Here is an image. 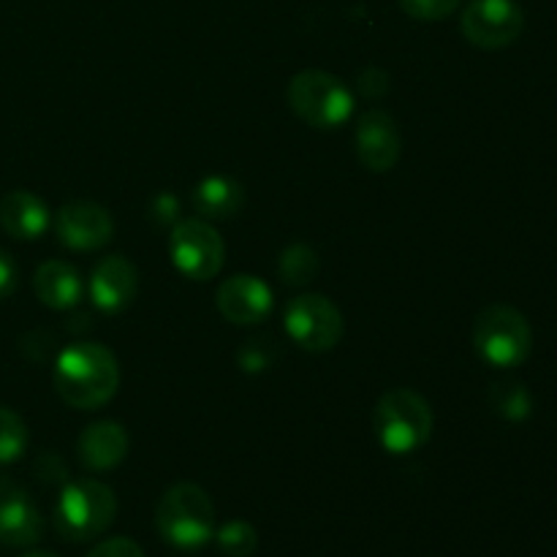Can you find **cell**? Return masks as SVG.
<instances>
[{"mask_svg": "<svg viewBox=\"0 0 557 557\" xmlns=\"http://www.w3.org/2000/svg\"><path fill=\"white\" fill-rule=\"evenodd\" d=\"M54 389L79 411H96L107 406L120 386V364L107 346L98 343H71L54 362Z\"/></svg>", "mask_w": 557, "mask_h": 557, "instance_id": "6da1fadb", "label": "cell"}, {"mask_svg": "<svg viewBox=\"0 0 557 557\" xmlns=\"http://www.w3.org/2000/svg\"><path fill=\"white\" fill-rule=\"evenodd\" d=\"M156 528L174 549L196 553L215 536V506L199 484L180 482L158 500Z\"/></svg>", "mask_w": 557, "mask_h": 557, "instance_id": "7a4b0ae2", "label": "cell"}, {"mask_svg": "<svg viewBox=\"0 0 557 557\" xmlns=\"http://www.w3.org/2000/svg\"><path fill=\"white\" fill-rule=\"evenodd\" d=\"M433 408L419 392L389 389L381 395L373 411V430L379 444L389 455H411L422 449L433 435Z\"/></svg>", "mask_w": 557, "mask_h": 557, "instance_id": "3957f363", "label": "cell"}, {"mask_svg": "<svg viewBox=\"0 0 557 557\" xmlns=\"http://www.w3.org/2000/svg\"><path fill=\"white\" fill-rule=\"evenodd\" d=\"M117 517V498L112 487L96 479L69 482L54 506V528L69 542L98 539Z\"/></svg>", "mask_w": 557, "mask_h": 557, "instance_id": "277c9868", "label": "cell"}, {"mask_svg": "<svg viewBox=\"0 0 557 557\" xmlns=\"http://www.w3.org/2000/svg\"><path fill=\"white\" fill-rule=\"evenodd\" d=\"M288 103L294 114L310 128L332 131L348 123L354 114V92L330 71H299L288 85Z\"/></svg>", "mask_w": 557, "mask_h": 557, "instance_id": "5b68a950", "label": "cell"}, {"mask_svg": "<svg viewBox=\"0 0 557 557\" xmlns=\"http://www.w3.org/2000/svg\"><path fill=\"white\" fill-rule=\"evenodd\" d=\"M473 348L493 368H517L531 357L533 330L511 305H490L473 324Z\"/></svg>", "mask_w": 557, "mask_h": 557, "instance_id": "8992f818", "label": "cell"}, {"mask_svg": "<svg viewBox=\"0 0 557 557\" xmlns=\"http://www.w3.org/2000/svg\"><path fill=\"white\" fill-rule=\"evenodd\" d=\"M169 253L174 267L190 281H212L223 270L226 261V245L221 234L212 228L210 221L201 218H185L172 226L169 234Z\"/></svg>", "mask_w": 557, "mask_h": 557, "instance_id": "52a82bcc", "label": "cell"}, {"mask_svg": "<svg viewBox=\"0 0 557 557\" xmlns=\"http://www.w3.org/2000/svg\"><path fill=\"white\" fill-rule=\"evenodd\" d=\"M283 326H286L288 337L310 354L335 348L346 330L341 308L324 294H302V297L292 299L283 313Z\"/></svg>", "mask_w": 557, "mask_h": 557, "instance_id": "ba28073f", "label": "cell"}, {"mask_svg": "<svg viewBox=\"0 0 557 557\" xmlns=\"http://www.w3.org/2000/svg\"><path fill=\"white\" fill-rule=\"evenodd\" d=\"M462 36L479 49H504L520 38L525 27L517 0H471L462 11Z\"/></svg>", "mask_w": 557, "mask_h": 557, "instance_id": "9c48e42d", "label": "cell"}, {"mask_svg": "<svg viewBox=\"0 0 557 557\" xmlns=\"http://www.w3.org/2000/svg\"><path fill=\"white\" fill-rule=\"evenodd\" d=\"M58 239L71 250H98L112 239L114 223L107 207L96 201H71L54 221Z\"/></svg>", "mask_w": 557, "mask_h": 557, "instance_id": "30bf717a", "label": "cell"}, {"mask_svg": "<svg viewBox=\"0 0 557 557\" xmlns=\"http://www.w3.org/2000/svg\"><path fill=\"white\" fill-rule=\"evenodd\" d=\"M357 152L359 161L375 174L395 169L403 152V136L395 117L384 109H370L359 117L357 125Z\"/></svg>", "mask_w": 557, "mask_h": 557, "instance_id": "8fae6325", "label": "cell"}, {"mask_svg": "<svg viewBox=\"0 0 557 557\" xmlns=\"http://www.w3.org/2000/svg\"><path fill=\"white\" fill-rule=\"evenodd\" d=\"M218 310L232 324L250 326L264 321L272 313V288L256 275H232L218 286Z\"/></svg>", "mask_w": 557, "mask_h": 557, "instance_id": "7c38bea8", "label": "cell"}, {"mask_svg": "<svg viewBox=\"0 0 557 557\" xmlns=\"http://www.w3.org/2000/svg\"><path fill=\"white\" fill-rule=\"evenodd\" d=\"M44 536L41 511L25 487L0 476V542L9 547H33Z\"/></svg>", "mask_w": 557, "mask_h": 557, "instance_id": "4fadbf2b", "label": "cell"}, {"mask_svg": "<svg viewBox=\"0 0 557 557\" xmlns=\"http://www.w3.org/2000/svg\"><path fill=\"white\" fill-rule=\"evenodd\" d=\"M139 292V270L125 256H103L90 275V299L98 310L117 315Z\"/></svg>", "mask_w": 557, "mask_h": 557, "instance_id": "5bb4252c", "label": "cell"}, {"mask_svg": "<svg viewBox=\"0 0 557 557\" xmlns=\"http://www.w3.org/2000/svg\"><path fill=\"white\" fill-rule=\"evenodd\" d=\"M76 455H79L82 466L90 471H112L128 457V433L123 424L103 419V422L82 430L79 441H76Z\"/></svg>", "mask_w": 557, "mask_h": 557, "instance_id": "9a60e30c", "label": "cell"}, {"mask_svg": "<svg viewBox=\"0 0 557 557\" xmlns=\"http://www.w3.org/2000/svg\"><path fill=\"white\" fill-rule=\"evenodd\" d=\"M33 288H36L38 299L52 310H71L82 302L85 294V283H82L79 270L69 261H44L33 277Z\"/></svg>", "mask_w": 557, "mask_h": 557, "instance_id": "2e32d148", "label": "cell"}, {"mask_svg": "<svg viewBox=\"0 0 557 557\" xmlns=\"http://www.w3.org/2000/svg\"><path fill=\"white\" fill-rule=\"evenodd\" d=\"M49 223V207L30 190H11L0 201V226L14 239H38Z\"/></svg>", "mask_w": 557, "mask_h": 557, "instance_id": "e0dca14e", "label": "cell"}, {"mask_svg": "<svg viewBox=\"0 0 557 557\" xmlns=\"http://www.w3.org/2000/svg\"><path fill=\"white\" fill-rule=\"evenodd\" d=\"M190 201H194V210L199 212L201 221H228L243 210L245 190L237 180L215 174V177H205L196 185Z\"/></svg>", "mask_w": 557, "mask_h": 557, "instance_id": "ac0fdd59", "label": "cell"}, {"mask_svg": "<svg viewBox=\"0 0 557 557\" xmlns=\"http://www.w3.org/2000/svg\"><path fill=\"white\" fill-rule=\"evenodd\" d=\"M319 267H321L319 253H315L310 245H302V243L288 245V248L281 253V259H277L281 281L292 288L310 286V283L315 281V275H319Z\"/></svg>", "mask_w": 557, "mask_h": 557, "instance_id": "d6986e66", "label": "cell"}, {"mask_svg": "<svg viewBox=\"0 0 557 557\" xmlns=\"http://www.w3.org/2000/svg\"><path fill=\"white\" fill-rule=\"evenodd\" d=\"M490 403H493L495 413L509 419V422H522L533 411L531 392L520 381H500V384H495L493 392H490Z\"/></svg>", "mask_w": 557, "mask_h": 557, "instance_id": "ffe728a7", "label": "cell"}, {"mask_svg": "<svg viewBox=\"0 0 557 557\" xmlns=\"http://www.w3.org/2000/svg\"><path fill=\"white\" fill-rule=\"evenodd\" d=\"M27 441H30V433L20 413L0 406V466L20 460L27 449Z\"/></svg>", "mask_w": 557, "mask_h": 557, "instance_id": "44dd1931", "label": "cell"}, {"mask_svg": "<svg viewBox=\"0 0 557 557\" xmlns=\"http://www.w3.org/2000/svg\"><path fill=\"white\" fill-rule=\"evenodd\" d=\"M218 549L226 557H250L259 549V533L250 522L232 520L215 531Z\"/></svg>", "mask_w": 557, "mask_h": 557, "instance_id": "7402d4cb", "label": "cell"}, {"mask_svg": "<svg viewBox=\"0 0 557 557\" xmlns=\"http://www.w3.org/2000/svg\"><path fill=\"white\" fill-rule=\"evenodd\" d=\"M275 357L277 348L272 343V337H250L237 351V362L245 373H261V370H267L275 362Z\"/></svg>", "mask_w": 557, "mask_h": 557, "instance_id": "603a6c76", "label": "cell"}, {"mask_svg": "<svg viewBox=\"0 0 557 557\" xmlns=\"http://www.w3.org/2000/svg\"><path fill=\"white\" fill-rule=\"evenodd\" d=\"M462 0H400L403 11L419 22H438L455 14Z\"/></svg>", "mask_w": 557, "mask_h": 557, "instance_id": "cb8c5ba5", "label": "cell"}, {"mask_svg": "<svg viewBox=\"0 0 557 557\" xmlns=\"http://www.w3.org/2000/svg\"><path fill=\"white\" fill-rule=\"evenodd\" d=\"M357 85H359V92H362L364 98H373V101H379V98H384L386 92H389V74L381 69H364L362 74H359Z\"/></svg>", "mask_w": 557, "mask_h": 557, "instance_id": "d4e9b609", "label": "cell"}, {"mask_svg": "<svg viewBox=\"0 0 557 557\" xmlns=\"http://www.w3.org/2000/svg\"><path fill=\"white\" fill-rule=\"evenodd\" d=\"M87 557H145L141 553V547L136 542H131V539H107V542L98 544L96 549H92Z\"/></svg>", "mask_w": 557, "mask_h": 557, "instance_id": "484cf974", "label": "cell"}, {"mask_svg": "<svg viewBox=\"0 0 557 557\" xmlns=\"http://www.w3.org/2000/svg\"><path fill=\"white\" fill-rule=\"evenodd\" d=\"M16 283H20V270H16L14 259H11V256L0 248V299L11 297L16 288Z\"/></svg>", "mask_w": 557, "mask_h": 557, "instance_id": "4316f807", "label": "cell"}, {"mask_svg": "<svg viewBox=\"0 0 557 557\" xmlns=\"http://www.w3.org/2000/svg\"><path fill=\"white\" fill-rule=\"evenodd\" d=\"M177 215H180V205L174 196L169 194H161L156 201H152V218H156V223H177Z\"/></svg>", "mask_w": 557, "mask_h": 557, "instance_id": "83f0119b", "label": "cell"}, {"mask_svg": "<svg viewBox=\"0 0 557 557\" xmlns=\"http://www.w3.org/2000/svg\"><path fill=\"white\" fill-rule=\"evenodd\" d=\"M22 557H58V555H52V553H38V549H36V553H27V555H22Z\"/></svg>", "mask_w": 557, "mask_h": 557, "instance_id": "f1b7e54d", "label": "cell"}]
</instances>
